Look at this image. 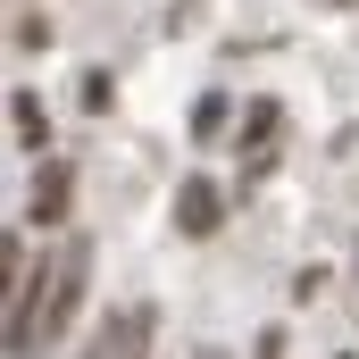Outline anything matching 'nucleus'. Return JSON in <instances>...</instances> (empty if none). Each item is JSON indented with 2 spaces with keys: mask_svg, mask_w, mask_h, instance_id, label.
Returning <instances> with one entry per match:
<instances>
[{
  "mask_svg": "<svg viewBox=\"0 0 359 359\" xmlns=\"http://www.w3.org/2000/svg\"><path fill=\"white\" fill-rule=\"evenodd\" d=\"M8 17H17V25H8L17 50H50V17H42V8H8Z\"/></svg>",
  "mask_w": 359,
  "mask_h": 359,
  "instance_id": "obj_8",
  "label": "nucleus"
},
{
  "mask_svg": "<svg viewBox=\"0 0 359 359\" xmlns=\"http://www.w3.org/2000/svg\"><path fill=\"white\" fill-rule=\"evenodd\" d=\"M50 268H59V259H34V251H25V234H8V359H34V351H42Z\"/></svg>",
  "mask_w": 359,
  "mask_h": 359,
  "instance_id": "obj_1",
  "label": "nucleus"
},
{
  "mask_svg": "<svg viewBox=\"0 0 359 359\" xmlns=\"http://www.w3.org/2000/svg\"><path fill=\"white\" fill-rule=\"evenodd\" d=\"M109 100H117V76H109V67H84V109H92V117H100Z\"/></svg>",
  "mask_w": 359,
  "mask_h": 359,
  "instance_id": "obj_9",
  "label": "nucleus"
},
{
  "mask_svg": "<svg viewBox=\"0 0 359 359\" xmlns=\"http://www.w3.org/2000/svg\"><path fill=\"white\" fill-rule=\"evenodd\" d=\"M84 292H92V234H67L59 243V268H50V301H42V343H67L76 334Z\"/></svg>",
  "mask_w": 359,
  "mask_h": 359,
  "instance_id": "obj_2",
  "label": "nucleus"
},
{
  "mask_svg": "<svg viewBox=\"0 0 359 359\" xmlns=\"http://www.w3.org/2000/svg\"><path fill=\"white\" fill-rule=\"evenodd\" d=\"M67 359H109V318L92 326V343H84V351H67Z\"/></svg>",
  "mask_w": 359,
  "mask_h": 359,
  "instance_id": "obj_10",
  "label": "nucleus"
},
{
  "mask_svg": "<svg viewBox=\"0 0 359 359\" xmlns=\"http://www.w3.org/2000/svg\"><path fill=\"white\" fill-rule=\"evenodd\" d=\"M192 359H234V351H217V343H209V351H192Z\"/></svg>",
  "mask_w": 359,
  "mask_h": 359,
  "instance_id": "obj_12",
  "label": "nucleus"
},
{
  "mask_svg": "<svg viewBox=\"0 0 359 359\" xmlns=\"http://www.w3.org/2000/svg\"><path fill=\"white\" fill-rule=\"evenodd\" d=\"M8 134H17V151H34V159L50 151V109H42V92H34V84L8 92Z\"/></svg>",
  "mask_w": 359,
  "mask_h": 359,
  "instance_id": "obj_6",
  "label": "nucleus"
},
{
  "mask_svg": "<svg viewBox=\"0 0 359 359\" xmlns=\"http://www.w3.org/2000/svg\"><path fill=\"white\" fill-rule=\"evenodd\" d=\"M276 134H284V109H276L268 92L243 109V126H234V151H251V168H243V184L251 176H268V159H276Z\"/></svg>",
  "mask_w": 359,
  "mask_h": 359,
  "instance_id": "obj_4",
  "label": "nucleus"
},
{
  "mask_svg": "<svg viewBox=\"0 0 359 359\" xmlns=\"http://www.w3.org/2000/svg\"><path fill=\"white\" fill-rule=\"evenodd\" d=\"M326 8H359V0H326Z\"/></svg>",
  "mask_w": 359,
  "mask_h": 359,
  "instance_id": "obj_13",
  "label": "nucleus"
},
{
  "mask_svg": "<svg viewBox=\"0 0 359 359\" xmlns=\"http://www.w3.org/2000/svg\"><path fill=\"white\" fill-rule=\"evenodd\" d=\"M67 209H76V168L67 159H42V176H34V201H25V217L50 234V226H67Z\"/></svg>",
  "mask_w": 359,
  "mask_h": 359,
  "instance_id": "obj_5",
  "label": "nucleus"
},
{
  "mask_svg": "<svg viewBox=\"0 0 359 359\" xmlns=\"http://www.w3.org/2000/svg\"><path fill=\"white\" fill-rule=\"evenodd\" d=\"M226 117H234V100H226V92H201V100H192V142H217Z\"/></svg>",
  "mask_w": 359,
  "mask_h": 359,
  "instance_id": "obj_7",
  "label": "nucleus"
},
{
  "mask_svg": "<svg viewBox=\"0 0 359 359\" xmlns=\"http://www.w3.org/2000/svg\"><path fill=\"white\" fill-rule=\"evenodd\" d=\"M217 226H226V184L217 176H184L176 184V234L184 243H209Z\"/></svg>",
  "mask_w": 359,
  "mask_h": 359,
  "instance_id": "obj_3",
  "label": "nucleus"
},
{
  "mask_svg": "<svg viewBox=\"0 0 359 359\" xmlns=\"http://www.w3.org/2000/svg\"><path fill=\"white\" fill-rule=\"evenodd\" d=\"M251 359H284V326H268V334L251 343Z\"/></svg>",
  "mask_w": 359,
  "mask_h": 359,
  "instance_id": "obj_11",
  "label": "nucleus"
}]
</instances>
